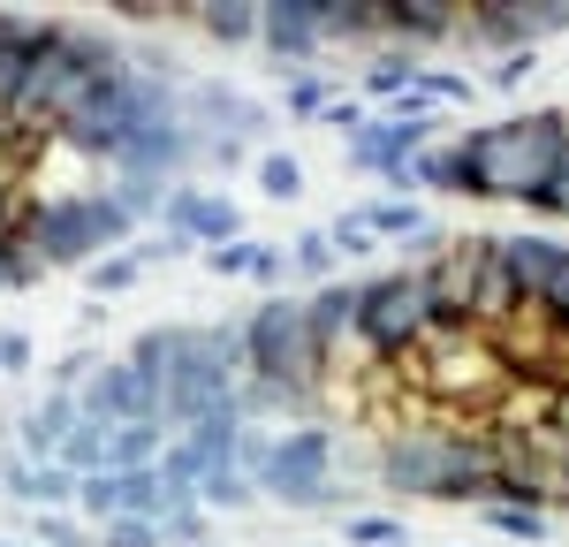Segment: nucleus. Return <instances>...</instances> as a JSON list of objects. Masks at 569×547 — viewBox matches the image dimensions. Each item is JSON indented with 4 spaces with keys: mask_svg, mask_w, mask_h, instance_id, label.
<instances>
[{
    "mask_svg": "<svg viewBox=\"0 0 569 547\" xmlns=\"http://www.w3.org/2000/svg\"><path fill=\"white\" fill-rule=\"evenodd\" d=\"M456 160H463V198H517V206H531L569 168V122H562V107L517 115V122L471 130L456 145Z\"/></svg>",
    "mask_w": 569,
    "mask_h": 547,
    "instance_id": "nucleus-1",
    "label": "nucleus"
},
{
    "mask_svg": "<svg viewBox=\"0 0 569 547\" xmlns=\"http://www.w3.org/2000/svg\"><path fill=\"white\" fill-rule=\"evenodd\" d=\"M380 479L395 495L426 501H486L493 487V441L479 434H426V426H395L380 441Z\"/></svg>",
    "mask_w": 569,
    "mask_h": 547,
    "instance_id": "nucleus-2",
    "label": "nucleus"
},
{
    "mask_svg": "<svg viewBox=\"0 0 569 547\" xmlns=\"http://www.w3.org/2000/svg\"><path fill=\"white\" fill-rule=\"evenodd\" d=\"M410 358H418L410 380L448 410H486V418H493V404H501L509 380H517L509 358H501V342H493V335H471V327H433Z\"/></svg>",
    "mask_w": 569,
    "mask_h": 547,
    "instance_id": "nucleus-3",
    "label": "nucleus"
},
{
    "mask_svg": "<svg viewBox=\"0 0 569 547\" xmlns=\"http://www.w3.org/2000/svg\"><path fill=\"white\" fill-rule=\"evenodd\" d=\"M327 372V342L297 297H266L243 319V380H273V388H319Z\"/></svg>",
    "mask_w": 569,
    "mask_h": 547,
    "instance_id": "nucleus-4",
    "label": "nucleus"
},
{
    "mask_svg": "<svg viewBox=\"0 0 569 547\" xmlns=\"http://www.w3.org/2000/svg\"><path fill=\"white\" fill-rule=\"evenodd\" d=\"M130 213H122V198L114 190H91V198H53L39 206L31 198V228H23V251L39 259V267H84L91 251H107V243H130Z\"/></svg>",
    "mask_w": 569,
    "mask_h": 547,
    "instance_id": "nucleus-5",
    "label": "nucleus"
},
{
    "mask_svg": "<svg viewBox=\"0 0 569 547\" xmlns=\"http://www.w3.org/2000/svg\"><path fill=\"white\" fill-rule=\"evenodd\" d=\"M433 327H440V319H433V305H426V274H418V267L357 281V319H350V335H357V342H365L380 365L410 358V350H418Z\"/></svg>",
    "mask_w": 569,
    "mask_h": 547,
    "instance_id": "nucleus-6",
    "label": "nucleus"
},
{
    "mask_svg": "<svg viewBox=\"0 0 569 547\" xmlns=\"http://www.w3.org/2000/svg\"><path fill=\"white\" fill-rule=\"evenodd\" d=\"M259 501H281V509H342V487H335V426H289L273 434V449L259 464Z\"/></svg>",
    "mask_w": 569,
    "mask_h": 547,
    "instance_id": "nucleus-7",
    "label": "nucleus"
},
{
    "mask_svg": "<svg viewBox=\"0 0 569 547\" xmlns=\"http://www.w3.org/2000/svg\"><path fill=\"white\" fill-rule=\"evenodd\" d=\"M555 31H569V0H501V8H471L463 16V39L493 46V53H531Z\"/></svg>",
    "mask_w": 569,
    "mask_h": 547,
    "instance_id": "nucleus-8",
    "label": "nucleus"
},
{
    "mask_svg": "<svg viewBox=\"0 0 569 547\" xmlns=\"http://www.w3.org/2000/svg\"><path fill=\"white\" fill-rule=\"evenodd\" d=\"M433 115L426 122H402V115H372L365 130L350 137V168H365V176H388V182H402V168L433 145Z\"/></svg>",
    "mask_w": 569,
    "mask_h": 547,
    "instance_id": "nucleus-9",
    "label": "nucleus"
},
{
    "mask_svg": "<svg viewBox=\"0 0 569 547\" xmlns=\"http://www.w3.org/2000/svg\"><path fill=\"white\" fill-rule=\"evenodd\" d=\"M160 221L168 236H182L190 251H220V243H236V206L213 198V190H168V206H160Z\"/></svg>",
    "mask_w": 569,
    "mask_h": 547,
    "instance_id": "nucleus-10",
    "label": "nucleus"
},
{
    "mask_svg": "<svg viewBox=\"0 0 569 547\" xmlns=\"http://www.w3.org/2000/svg\"><path fill=\"white\" fill-rule=\"evenodd\" d=\"M259 46L281 61H311L327 31H319V0H266L259 8Z\"/></svg>",
    "mask_w": 569,
    "mask_h": 547,
    "instance_id": "nucleus-11",
    "label": "nucleus"
},
{
    "mask_svg": "<svg viewBox=\"0 0 569 547\" xmlns=\"http://www.w3.org/2000/svg\"><path fill=\"white\" fill-rule=\"evenodd\" d=\"M463 39V8L456 0H388V46H448Z\"/></svg>",
    "mask_w": 569,
    "mask_h": 547,
    "instance_id": "nucleus-12",
    "label": "nucleus"
},
{
    "mask_svg": "<svg viewBox=\"0 0 569 547\" xmlns=\"http://www.w3.org/2000/svg\"><path fill=\"white\" fill-rule=\"evenodd\" d=\"M327 46H380L388 53V0H319Z\"/></svg>",
    "mask_w": 569,
    "mask_h": 547,
    "instance_id": "nucleus-13",
    "label": "nucleus"
},
{
    "mask_svg": "<svg viewBox=\"0 0 569 547\" xmlns=\"http://www.w3.org/2000/svg\"><path fill=\"white\" fill-rule=\"evenodd\" d=\"M168 449V426L137 418V426H107V471H152Z\"/></svg>",
    "mask_w": 569,
    "mask_h": 547,
    "instance_id": "nucleus-14",
    "label": "nucleus"
},
{
    "mask_svg": "<svg viewBox=\"0 0 569 547\" xmlns=\"http://www.w3.org/2000/svg\"><path fill=\"white\" fill-rule=\"evenodd\" d=\"M190 23L213 46H259V8H243V0H206V8H190Z\"/></svg>",
    "mask_w": 569,
    "mask_h": 547,
    "instance_id": "nucleus-15",
    "label": "nucleus"
},
{
    "mask_svg": "<svg viewBox=\"0 0 569 547\" xmlns=\"http://www.w3.org/2000/svg\"><path fill=\"white\" fill-rule=\"evenodd\" d=\"M305 312H311V327H319V342L335 350V342L350 335V319H357V281H319L305 297Z\"/></svg>",
    "mask_w": 569,
    "mask_h": 547,
    "instance_id": "nucleus-16",
    "label": "nucleus"
},
{
    "mask_svg": "<svg viewBox=\"0 0 569 547\" xmlns=\"http://www.w3.org/2000/svg\"><path fill=\"white\" fill-rule=\"evenodd\" d=\"M486 533H501V540H525V547H547V533H555V517L547 509H517V501H479Z\"/></svg>",
    "mask_w": 569,
    "mask_h": 547,
    "instance_id": "nucleus-17",
    "label": "nucleus"
},
{
    "mask_svg": "<svg viewBox=\"0 0 569 547\" xmlns=\"http://www.w3.org/2000/svg\"><path fill=\"white\" fill-rule=\"evenodd\" d=\"M402 182H410V190H448V198H463V160L440 152V145H426V152L402 168Z\"/></svg>",
    "mask_w": 569,
    "mask_h": 547,
    "instance_id": "nucleus-18",
    "label": "nucleus"
},
{
    "mask_svg": "<svg viewBox=\"0 0 569 547\" xmlns=\"http://www.w3.org/2000/svg\"><path fill=\"white\" fill-rule=\"evenodd\" d=\"M357 221L372 228V243H380V236H402V243H410V236L426 228V213H418L410 198H380V206H357Z\"/></svg>",
    "mask_w": 569,
    "mask_h": 547,
    "instance_id": "nucleus-19",
    "label": "nucleus"
},
{
    "mask_svg": "<svg viewBox=\"0 0 569 547\" xmlns=\"http://www.w3.org/2000/svg\"><path fill=\"white\" fill-rule=\"evenodd\" d=\"M342 540H350V547H410V525H402V517L350 509V517H342Z\"/></svg>",
    "mask_w": 569,
    "mask_h": 547,
    "instance_id": "nucleus-20",
    "label": "nucleus"
},
{
    "mask_svg": "<svg viewBox=\"0 0 569 547\" xmlns=\"http://www.w3.org/2000/svg\"><path fill=\"white\" fill-rule=\"evenodd\" d=\"M410 84H418V61H410V53H395V46L365 69V99H402Z\"/></svg>",
    "mask_w": 569,
    "mask_h": 547,
    "instance_id": "nucleus-21",
    "label": "nucleus"
},
{
    "mask_svg": "<svg viewBox=\"0 0 569 547\" xmlns=\"http://www.w3.org/2000/svg\"><path fill=\"white\" fill-rule=\"evenodd\" d=\"M289 251V274H305V281H335V243H327V228H305L297 243H281Z\"/></svg>",
    "mask_w": 569,
    "mask_h": 547,
    "instance_id": "nucleus-22",
    "label": "nucleus"
},
{
    "mask_svg": "<svg viewBox=\"0 0 569 547\" xmlns=\"http://www.w3.org/2000/svg\"><path fill=\"white\" fill-rule=\"evenodd\" d=\"M77 487H84V479H77V471H69V464H31V509H69V501H77Z\"/></svg>",
    "mask_w": 569,
    "mask_h": 547,
    "instance_id": "nucleus-23",
    "label": "nucleus"
},
{
    "mask_svg": "<svg viewBox=\"0 0 569 547\" xmlns=\"http://www.w3.org/2000/svg\"><path fill=\"white\" fill-rule=\"evenodd\" d=\"M31 547H99L91 525H77L69 509H39V525H31Z\"/></svg>",
    "mask_w": 569,
    "mask_h": 547,
    "instance_id": "nucleus-24",
    "label": "nucleus"
},
{
    "mask_svg": "<svg viewBox=\"0 0 569 547\" xmlns=\"http://www.w3.org/2000/svg\"><path fill=\"white\" fill-rule=\"evenodd\" d=\"M251 501H259V487H251L236 464H228V471H213V479L198 487V509H251Z\"/></svg>",
    "mask_w": 569,
    "mask_h": 547,
    "instance_id": "nucleus-25",
    "label": "nucleus"
},
{
    "mask_svg": "<svg viewBox=\"0 0 569 547\" xmlns=\"http://www.w3.org/2000/svg\"><path fill=\"white\" fill-rule=\"evenodd\" d=\"M206 533H213V517H206L198 501H168V517H160V540H176V547H206Z\"/></svg>",
    "mask_w": 569,
    "mask_h": 547,
    "instance_id": "nucleus-26",
    "label": "nucleus"
},
{
    "mask_svg": "<svg viewBox=\"0 0 569 547\" xmlns=\"http://www.w3.org/2000/svg\"><path fill=\"white\" fill-rule=\"evenodd\" d=\"M259 190L289 206V198H305V168H297L289 152H259Z\"/></svg>",
    "mask_w": 569,
    "mask_h": 547,
    "instance_id": "nucleus-27",
    "label": "nucleus"
},
{
    "mask_svg": "<svg viewBox=\"0 0 569 547\" xmlns=\"http://www.w3.org/2000/svg\"><path fill=\"white\" fill-rule=\"evenodd\" d=\"M176 335H182V327H152V335H137L130 365H137V372H152V380H168V358H176Z\"/></svg>",
    "mask_w": 569,
    "mask_h": 547,
    "instance_id": "nucleus-28",
    "label": "nucleus"
},
{
    "mask_svg": "<svg viewBox=\"0 0 569 547\" xmlns=\"http://www.w3.org/2000/svg\"><path fill=\"white\" fill-rule=\"evenodd\" d=\"M137 259L122 251V259H91V297H122V289H137Z\"/></svg>",
    "mask_w": 569,
    "mask_h": 547,
    "instance_id": "nucleus-29",
    "label": "nucleus"
},
{
    "mask_svg": "<svg viewBox=\"0 0 569 547\" xmlns=\"http://www.w3.org/2000/svg\"><path fill=\"white\" fill-rule=\"evenodd\" d=\"M99 547H168V540L152 517H114V525H99Z\"/></svg>",
    "mask_w": 569,
    "mask_h": 547,
    "instance_id": "nucleus-30",
    "label": "nucleus"
},
{
    "mask_svg": "<svg viewBox=\"0 0 569 547\" xmlns=\"http://www.w3.org/2000/svg\"><path fill=\"white\" fill-rule=\"evenodd\" d=\"M335 107V91H327V77H289V115H305V122H319Z\"/></svg>",
    "mask_w": 569,
    "mask_h": 547,
    "instance_id": "nucleus-31",
    "label": "nucleus"
},
{
    "mask_svg": "<svg viewBox=\"0 0 569 547\" xmlns=\"http://www.w3.org/2000/svg\"><path fill=\"white\" fill-rule=\"evenodd\" d=\"M289 274V251L281 243H251V259H243V281H259V289H273Z\"/></svg>",
    "mask_w": 569,
    "mask_h": 547,
    "instance_id": "nucleus-32",
    "label": "nucleus"
},
{
    "mask_svg": "<svg viewBox=\"0 0 569 547\" xmlns=\"http://www.w3.org/2000/svg\"><path fill=\"white\" fill-rule=\"evenodd\" d=\"M39 274H46V267L23 251V243H0V289H31Z\"/></svg>",
    "mask_w": 569,
    "mask_h": 547,
    "instance_id": "nucleus-33",
    "label": "nucleus"
},
{
    "mask_svg": "<svg viewBox=\"0 0 569 547\" xmlns=\"http://www.w3.org/2000/svg\"><path fill=\"white\" fill-rule=\"evenodd\" d=\"M327 243H335V259H365L372 251V228L357 221V213H342V221L327 228Z\"/></svg>",
    "mask_w": 569,
    "mask_h": 547,
    "instance_id": "nucleus-34",
    "label": "nucleus"
},
{
    "mask_svg": "<svg viewBox=\"0 0 569 547\" xmlns=\"http://www.w3.org/2000/svg\"><path fill=\"white\" fill-rule=\"evenodd\" d=\"M91 372H99V358H91V350H69V358L53 365V388H61V396H84Z\"/></svg>",
    "mask_w": 569,
    "mask_h": 547,
    "instance_id": "nucleus-35",
    "label": "nucleus"
},
{
    "mask_svg": "<svg viewBox=\"0 0 569 547\" xmlns=\"http://www.w3.org/2000/svg\"><path fill=\"white\" fill-rule=\"evenodd\" d=\"M266 449H273V434H266V426H243V434H236V471H243V479H259Z\"/></svg>",
    "mask_w": 569,
    "mask_h": 547,
    "instance_id": "nucleus-36",
    "label": "nucleus"
},
{
    "mask_svg": "<svg viewBox=\"0 0 569 547\" xmlns=\"http://www.w3.org/2000/svg\"><path fill=\"white\" fill-rule=\"evenodd\" d=\"M539 434H547L555 449L569 441V380H555V388H547V418H539Z\"/></svg>",
    "mask_w": 569,
    "mask_h": 547,
    "instance_id": "nucleus-37",
    "label": "nucleus"
},
{
    "mask_svg": "<svg viewBox=\"0 0 569 547\" xmlns=\"http://www.w3.org/2000/svg\"><path fill=\"white\" fill-rule=\"evenodd\" d=\"M531 77V53H501V69H486V84L493 91H517Z\"/></svg>",
    "mask_w": 569,
    "mask_h": 547,
    "instance_id": "nucleus-38",
    "label": "nucleus"
},
{
    "mask_svg": "<svg viewBox=\"0 0 569 547\" xmlns=\"http://www.w3.org/2000/svg\"><path fill=\"white\" fill-rule=\"evenodd\" d=\"M0 372H31V335H0Z\"/></svg>",
    "mask_w": 569,
    "mask_h": 547,
    "instance_id": "nucleus-39",
    "label": "nucleus"
},
{
    "mask_svg": "<svg viewBox=\"0 0 569 547\" xmlns=\"http://www.w3.org/2000/svg\"><path fill=\"white\" fill-rule=\"evenodd\" d=\"M243 259H251V236H236V243L206 251V267H213V274H243Z\"/></svg>",
    "mask_w": 569,
    "mask_h": 547,
    "instance_id": "nucleus-40",
    "label": "nucleus"
},
{
    "mask_svg": "<svg viewBox=\"0 0 569 547\" xmlns=\"http://www.w3.org/2000/svg\"><path fill=\"white\" fill-rule=\"evenodd\" d=\"M319 122H327V130H365V107H350V99H335V107H327V115H319Z\"/></svg>",
    "mask_w": 569,
    "mask_h": 547,
    "instance_id": "nucleus-41",
    "label": "nucleus"
},
{
    "mask_svg": "<svg viewBox=\"0 0 569 547\" xmlns=\"http://www.w3.org/2000/svg\"><path fill=\"white\" fill-rule=\"evenodd\" d=\"M555 479H562V501H569V441L555 449Z\"/></svg>",
    "mask_w": 569,
    "mask_h": 547,
    "instance_id": "nucleus-42",
    "label": "nucleus"
},
{
    "mask_svg": "<svg viewBox=\"0 0 569 547\" xmlns=\"http://www.w3.org/2000/svg\"><path fill=\"white\" fill-rule=\"evenodd\" d=\"M0 547H23V540H8V533H0Z\"/></svg>",
    "mask_w": 569,
    "mask_h": 547,
    "instance_id": "nucleus-43",
    "label": "nucleus"
},
{
    "mask_svg": "<svg viewBox=\"0 0 569 547\" xmlns=\"http://www.w3.org/2000/svg\"><path fill=\"white\" fill-rule=\"evenodd\" d=\"M562 122H569V107H562Z\"/></svg>",
    "mask_w": 569,
    "mask_h": 547,
    "instance_id": "nucleus-44",
    "label": "nucleus"
}]
</instances>
